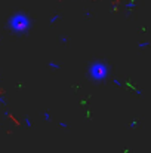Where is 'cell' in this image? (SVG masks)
I'll return each instance as SVG.
<instances>
[{
    "label": "cell",
    "mask_w": 151,
    "mask_h": 153,
    "mask_svg": "<svg viewBox=\"0 0 151 153\" xmlns=\"http://www.w3.org/2000/svg\"><path fill=\"white\" fill-rule=\"evenodd\" d=\"M33 27V19L28 13L22 12V10H18L15 13H12L6 22V28L10 30L12 34L15 36H27L30 33Z\"/></svg>",
    "instance_id": "6da1fadb"
},
{
    "label": "cell",
    "mask_w": 151,
    "mask_h": 153,
    "mask_svg": "<svg viewBox=\"0 0 151 153\" xmlns=\"http://www.w3.org/2000/svg\"><path fill=\"white\" fill-rule=\"evenodd\" d=\"M110 73H111V67L107 61H102V59H95L92 61L89 65H88V71H86V76L91 82H95V83H102L105 82L108 77H110Z\"/></svg>",
    "instance_id": "7a4b0ae2"
},
{
    "label": "cell",
    "mask_w": 151,
    "mask_h": 153,
    "mask_svg": "<svg viewBox=\"0 0 151 153\" xmlns=\"http://www.w3.org/2000/svg\"><path fill=\"white\" fill-rule=\"evenodd\" d=\"M49 68H52V70H59L61 68V64L59 62H56V61H49Z\"/></svg>",
    "instance_id": "3957f363"
},
{
    "label": "cell",
    "mask_w": 151,
    "mask_h": 153,
    "mask_svg": "<svg viewBox=\"0 0 151 153\" xmlns=\"http://www.w3.org/2000/svg\"><path fill=\"white\" fill-rule=\"evenodd\" d=\"M24 123H25L27 128H31V126H33V122H31V119H30L28 116H24Z\"/></svg>",
    "instance_id": "277c9868"
},
{
    "label": "cell",
    "mask_w": 151,
    "mask_h": 153,
    "mask_svg": "<svg viewBox=\"0 0 151 153\" xmlns=\"http://www.w3.org/2000/svg\"><path fill=\"white\" fill-rule=\"evenodd\" d=\"M59 18H61V13H55V15H52V18H50L49 22H50V24H55V22H56Z\"/></svg>",
    "instance_id": "5b68a950"
},
{
    "label": "cell",
    "mask_w": 151,
    "mask_h": 153,
    "mask_svg": "<svg viewBox=\"0 0 151 153\" xmlns=\"http://www.w3.org/2000/svg\"><path fill=\"white\" fill-rule=\"evenodd\" d=\"M150 46V42H141V43H138V48L139 49H144V48H148Z\"/></svg>",
    "instance_id": "8992f818"
},
{
    "label": "cell",
    "mask_w": 151,
    "mask_h": 153,
    "mask_svg": "<svg viewBox=\"0 0 151 153\" xmlns=\"http://www.w3.org/2000/svg\"><path fill=\"white\" fill-rule=\"evenodd\" d=\"M113 83H114L116 86H124V83H123L120 79H113Z\"/></svg>",
    "instance_id": "52a82bcc"
},
{
    "label": "cell",
    "mask_w": 151,
    "mask_h": 153,
    "mask_svg": "<svg viewBox=\"0 0 151 153\" xmlns=\"http://www.w3.org/2000/svg\"><path fill=\"white\" fill-rule=\"evenodd\" d=\"M43 119H45L46 122H50V120H52V117H50V113H49V111H45V113H43Z\"/></svg>",
    "instance_id": "ba28073f"
},
{
    "label": "cell",
    "mask_w": 151,
    "mask_h": 153,
    "mask_svg": "<svg viewBox=\"0 0 151 153\" xmlns=\"http://www.w3.org/2000/svg\"><path fill=\"white\" fill-rule=\"evenodd\" d=\"M135 4H136V1H135V0H130L129 3H126V7H129V9H133V7H135Z\"/></svg>",
    "instance_id": "9c48e42d"
},
{
    "label": "cell",
    "mask_w": 151,
    "mask_h": 153,
    "mask_svg": "<svg viewBox=\"0 0 151 153\" xmlns=\"http://www.w3.org/2000/svg\"><path fill=\"white\" fill-rule=\"evenodd\" d=\"M59 40H61V43H64V45H67V43H68V37H67V36H61V39H59Z\"/></svg>",
    "instance_id": "30bf717a"
},
{
    "label": "cell",
    "mask_w": 151,
    "mask_h": 153,
    "mask_svg": "<svg viewBox=\"0 0 151 153\" xmlns=\"http://www.w3.org/2000/svg\"><path fill=\"white\" fill-rule=\"evenodd\" d=\"M136 125H138V120H132V122L129 123V128L133 129V128H136Z\"/></svg>",
    "instance_id": "8fae6325"
},
{
    "label": "cell",
    "mask_w": 151,
    "mask_h": 153,
    "mask_svg": "<svg viewBox=\"0 0 151 153\" xmlns=\"http://www.w3.org/2000/svg\"><path fill=\"white\" fill-rule=\"evenodd\" d=\"M59 126H61V128H64V129H65V128H67V126H68V125H67V122H64V120H61V122H59Z\"/></svg>",
    "instance_id": "7c38bea8"
},
{
    "label": "cell",
    "mask_w": 151,
    "mask_h": 153,
    "mask_svg": "<svg viewBox=\"0 0 151 153\" xmlns=\"http://www.w3.org/2000/svg\"><path fill=\"white\" fill-rule=\"evenodd\" d=\"M85 16H86V18H91V16H92V12H85Z\"/></svg>",
    "instance_id": "4fadbf2b"
},
{
    "label": "cell",
    "mask_w": 151,
    "mask_h": 153,
    "mask_svg": "<svg viewBox=\"0 0 151 153\" xmlns=\"http://www.w3.org/2000/svg\"><path fill=\"white\" fill-rule=\"evenodd\" d=\"M0 104H6V100H4L1 95H0Z\"/></svg>",
    "instance_id": "5bb4252c"
}]
</instances>
